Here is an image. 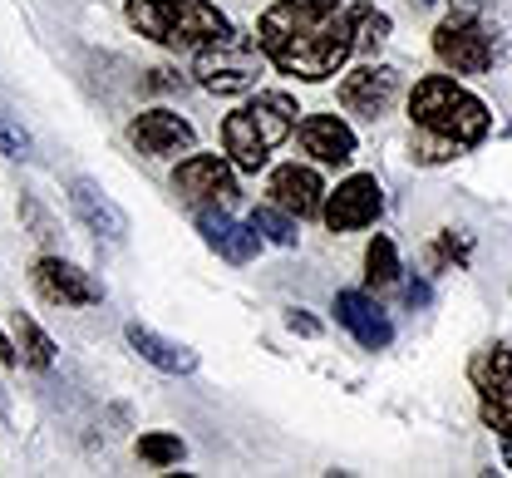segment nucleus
<instances>
[{
	"instance_id": "obj_1",
	"label": "nucleus",
	"mask_w": 512,
	"mask_h": 478,
	"mask_svg": "<svg viewBox=\"0 0 512 478\" xmlns=\"http://www.w3.org/2000/svg\"><path fill=\"white\" fill-rule=\"evenodd\" d=\"M409 119L414 129H429V134H444L463 148H478L483 138L493 134V114L478 94H468L458 84V74H424L414 89H409Z\"/></svg>"
},
{
	"instance_id": "obj_2",
	"label": "nucleus",
	"mask_w": 512,
	"mask_h": 478,
	"mask_svg": "<svg viewBox=\"0 0 512 478\" xmlns=\"http://www.w3.org/2000/svg\"><path fill=\"white\" fill-rule=\"evenodd\" d=\"M128 25L168 50H212L232 40V25L207 0H128Z\"/></svg>"
},
{
	"instance_id": "obj_3",
	"label": "nucleus",
	"mask_w": 512,
	"mask_h": 478,
	"mask_svg": "<svg viewBox=\"0 0 512 478\" xmlns=\"http://www.w3.org/2000/svg\"><path fill=\"white\" fill-rule=\"evenodd\" d=\"M355 55V10H335L325 15L316 30L286 40L281 50H271L266 60L291 74V79H306V84H325L330 74H340V65Z\"/></svg>"
},
{
	"instance_id": "obj_4",
	"label": "nucleus",
	"mask_w": 512,
	"mask_h": 478,
	"mask_svg": "<svg viewBox=\"0 0 512 478\" xmlns=\"http://www.w3.org/2000/svg\"><path fill=\"white\" fill-rule=\"evenodd\" d=\"M434 55L453 74H488L493 69V35L483 30L478 15L468 10H448L434 25Z\"/></svg>"
},
{
	"instance_id": "obj_5",
	"label": "nucleus",
	"mask_w": 512,
	"mask_h": 478,
	"mask_svg": "<svg viewBox=\"0 0 512 478\" xmlns=\"http://www.w3.org/2000/svg\"><path fill=\"white\" fill-rule=\"evenodd\" d=\"M173 188L178 198L192 207H217L237 198V163L222 158V153H188L173 173Z\"/></svg>"
},
{
	"instance_id": "obj_6",
	"label": "nucleus",
	"mask_w": 512,
	"mask_h": 478,
	"mask_svg": "<svg viewBox=\"0 0 512 478\" xmlns=\"http://www.w3.org/2000/svg\"><path fill=\"white\" fill-rule=\"evenodd\" d=\"M380 212H384V193L375 183V173H350L335 193H325L320 222L330 232H360V227H375Z\"/></svg>"
},
{
	"instance_id": "obj_7",
	"label": "nucleus",
	"mask_w": 512,
	"mask_h": 478,
	"mask_svg": "<svg viewBox=\"0 0 512 478\" xmlns=\"http://www.w3.org/2000/svg\"><path fill=\"white\" fill-rule=\"evenodd\" d=\"M335 94H340V109H345V114L384 119V114L399 104L404 79H399V69H389V65H360V69H350V74L340 79Z\"/></svg>"
},
{
	"instance_id": "obj_8",
	"label": "nucleus",
	"mask_w": 512,
	"mask_h": 478,
	"mask_svg": "<svg viewBox=\"0 0 512 478\" xmlns=\"http://www.w3.org/2000/svg\"><path fill=\"white\" fill-rule=\"evenodd\" d=\"M256 79H261V60L247 50H232V40L197 50V84L212 94H252Z\"/></svg>"
},
{
	"instance_id": "obj_9",
	"label": "nucleus",
	"mask_w": 512,
	"mask_h": 478,
	"mask_svg": "<svg viewBox=\"0 0 512 478\" xmlns=\"http://www.w3.org/2000/svg\"><path fill=\"white\" fill-rule=\"evenodd\" d=\"M197 232L232 267H247V262H256V252H261V232H256L252 222H237L222 207H197Z\"/></svg>"
},
{
	"instance_id": "obj_10",
	"label": "nucleus",
	"mask_w": 512,
	"mask_h": 478,
	"mask_svg": "<svg viewBox=\"0 0 512 478\" xmlns=\"http://www.w3.org/2000/svg\"><path fill=\"white\" fill-rule=\"evenodd\" d=\"M128 138L138 143V153H148V158H188L192 148H197V134H192V124L183 114H173V109H148V114H138L133 124H128Z\"/></svg>"
},
{
	"instance_id": "obj_11",
	"label": "nucleus",
	"mask_w": 512,
	"mask_h": 478,
	"mask_svg": "<svg viewBox=\"0 0 512 478\" xmlns=\"http://www.w3.org/2000/svg\"><path fill=\"white\" fill-rule=\"evenodd\" d=\"M335 321L365 350H384V345L394 341V321H389V311L370 291H335Z\"/></svg>"
},
{
	"instance_id": "obj_12",
	"label": "nucleus",
	"mask_w": 512,
	"mask_h": 478,
	"mask_svg": "<svg viewBox=\"0 0 512 478\" xmlns=\"http://www.w3.org/2000/svg\"><path fill=\"white\" fill-rule=\"evenodd\" d=\"M35 286H40V296L55 301V306H99V301H104V286L84 272V267L64 262V257H40V262H35Z\"/></svg>"
},
{
	"instance_id": "obj_13",
	"label": "nucleus",
	"mask_w": 512,
	"mask_h": 478,
	"mask_svg": "<svg viewBox=\"0 0 512 478\" xmlns=\"http://www.w3.org/2000/svg\"><path fill=\"white\" fill-rule=\"evenodd\" d=\"M296 138H301V153H311V163H320V168H345L355 158V129L340 114H311V119H301Z\"/></svg>"
},
{
	"instance_id": "obj_14",
	"label": "nucleus",
	"mask_w": 512,
	"mask_h": 478,
	"mask_svg": "<svg viewBox=\"0 0 512 478\" xmlns=\"http://www.w3.org/2000/svg\"><path fill=\"white\" fill-rule=\"evenodd\" d=\"M266 193H271V203L286 207L291 217H320V207H325V183H320V173L311 163H281L276 173H271V183H266Z\"/></svg>"
},
{
	"instance_id": "obj_15",
	"label": "nucleus",
	"mask_w": 512,
	"mask_h": 478,
	"mask_svg": "<svg viewBox=\"0 0 512 478\" xmlns=\"http://www.w3.org/2000/svg\"><path fill=\"white\" fill-rule=\"evenodd\" d=\"M69 207H74V217L94 232V237H104V242H124L128 237V217L124 207L114 203L99 183H89V178H74L69 183Z\"/></svg>"
},
{
	"instance_id": "obj_16",
	"label": "nucleus",
	"mask_w": 512,
	"mask_h": 478,
	"mask_svg": "<svg viewBox=\"0 0 512 478\" xmlns=\"http://www.w3.org/2000/svg\"><path fill=\"white\" fill-rule=\"evenodd\" d=\"M128 345L138 350V360H148L153 370H163V375H192L197 370V350L183 341H168V336H158V331H148V326H128L124 331Z\"/></svg>"
},
{
	"instance_id": "obj_17",
	"label": "nucleus",
	"mask_w": 512,
	"mask_h": 478,
	"mask_svg": "<svg viewBox=\"0 0 512 478\" xmlns=\"http://www.w3.org/2000/svg\"><path fill=\"white\" fill-rule=\"evenodd\" d=\"M222 148L237 163V173H261L266 158H271V143L261 138V129H256V119L247 109H237V114L222 119Z\"/></svg>"
},
{
	"instance_id": "obj_18",
	"label": "nucleus",
	"mask_w": 512,
	"mask_h": 478,
	"mask_svg": "<svg viewBox=\"0 0 512 478\" xmlns=\"http://www.w3.org/2000/svg\"><path fill=\"white\" fill-rule=\"evenodd\" d=\"M247 114L256 119V129H261V138H266L271 148H281L286 138L296 134V124H301V119H296L301 109H296L291 94H256L252 104H247Z\"/></svg>"
},
{
	"instance_id": "obj_19",
	"label": "nucleus",
	"mask_w": 512,
	"mask_h": 478,
	"mask_svg": "<svg viewBox=\"0 0 512 478\" xmlns=\"http://www.w3.org/2000/svg\"><path fill=\"white\" fill-rule=\"evenodd\" d=\"M468 380L478 395H493V390H512V341L483 345L473 360H468Z\"/></svg>"
},
{
	"instance_id": "obj_20",
	"label": "nucleus",
	"mask_w": 512,
	"mask_h": 478,
	"mask_svg": "<svg viewBox=\"0 0 512 478\" xmlns=\"http://www.w3.org/2000/svg\"><path fill=\"white\" fill-rule=\"evenodd\" d=\"M10 331H15V350H20V365H30V370H50L55 365V341L25 316V311H15L10 316Z\"/></svg>"
},
{
	"instance_id": "obj_21",
	"label": "nucleus",
	"mask_w": 512,
	"mask_h": 478,
	"mask_svg": "<svg viewBox=\"0 0 512 478\" xmlns=\"http://www.w3.org/2000/svg\"><path fill=\"white\" fill-rule=\"evenodd\" d=\"M399 276H404L399 247H394L384 232H375L370 247H365V286H370V291H389V286H399Z\"/></svg>"
},
{
	"instance_id": "obj_22",
	"label": "nucleus",
	"mask_w": 512,
	"mask_h": 478,
	"mask_svg": "<svg viewBox=\"0 0 512 478\" xmlns=\"http://www.w3.org/2000/svg\"><path fill=\"white\" fill-rule=\"evenodd\" d=\"M247 222L261 232V242H271V247H296V237H301V232H296L301 217H291L286 207H276V203H256Z\"/></svg>"
},
{
	"instance_id": "obj_23",
	"label": "nucleus",
	"mask_w": 512,
	"mask_h": 478,
	"mask_svg": "<svg viewBox=\"0 0 512 478\" xmlns=\"http://www.w3.org/2000/svg\"><path fill=\"white\" fill-rule=\"evenodd\" d=\"M478 400H483V424L498 434L503 459H508V469H512V390H493V395H478Z\"/></svg>"
},
{
	"instance_id": "obj_24",
	"label": "nucleus",
	"mask_w": 512,
	"mask_h": 478,
	"mask_svg": "<svg viewBox=\"0 0 512 478\" xmlns=\"http://www.w3.org/2000/svg\"><path fill=\"white\" fill-rule=\"evenodd\" d=\"M138 459L153 464V469H178L188 459V444L178 434H143L138 439Z\"/></svg>"
},
{
	"instance_id": "obj_25",
	"label": "nucleus",
	"mask_w": 512,
	"mask_h": 478,
	"mask_svg": "<svg viewBox=\"0 0 512 478\" xmlns=\"http://www.w3.org/2000/svg\"><path fill=\"white\" fill-rule=\"evenodd\" d=\"M389 15L384 10H375V5H360L355 10V50H365V55H375L384 40H389Z\"/></svg>"
},
{
	"instance_id": "obj_26",
	"label": "nucleus",
	"mask_w": 512,
	"mask_h": 478,
	"mask_svg": "<svg viewBox=\"0 0 512 478\" xmlns=\"http://www.w3.org/2000/svg\"><path fill=\"white\" fill-rule=\"evenodd\" d=\"M414 163H424V168H439V163H453L458 153H463V143H453L444 134H429V129H414Z\"/></svg>"
},
{
	"instance_id": "obj_27",
	"label": "nucleus",
	"mask_w": 512,
	"mask_h": 478,
	"mask_svg": "<svg viewBox=\"0 0 512 478\" xmlns=\"http://www.w3.org/2000/svg\"><path fill=\"white\" fill-rule=\"evenodd\" d=\"M468 247H473V242H468L463 232H439L429 262H434V267H448V262H453V267H468Z\"/></svg>"
},
{
	"instance_id": "obj_28",
	"label": "nucleus",
	"mask_w": 512,
	"mask_h": 478,
	"mask_svg": "<svg viewBox=\"0 0 512 478\" xmlns=\"http://www.w3.org/2000/svg\"><path fill=\"white\" fill-rule=\"evenodd\" d=\"M0 153L5 158H30V134L20 124H10L5 114H0Z\"/></svg>"
},
{
	"instance_id": "obj_29",
	"label": "nucleus",
	"mask_w": 512,
	"mask_h": 478,
	"mask_svg": "<svg viewBox=\"0 0 512 478\" xmlns=\"http://www.w3.org/2000/svg\"><path fill=\"white\" fill-rule=\"evenodd\" d=\"M286 326H291L296 336H320V321L316 316H306V311H291V316H286Z\"/></svg>"
},
{
	"instance_id": "obj_30",
	"label": "nucleus",
	"mask_w": 512,
	"mask_h": 478,
	"mask_svg": "<svg viewBox=\"0 0 512 478\" xmlns=\"http://www.w3.org/2000/svg\"><path fill=\"white\" fill-rule=\"evenodd\" d=\"M0 365H20V350L15 341H5V331H0Z\"/></svg>"
},
{
	"instance_id": "obj_31",
	"label": "nucleus",
	"mask_w": 512,
	"mask_h": 478,
	"mask_svg": "<svg viewBox=\"0 0 512 478\" xmlns=\"http://www.w3.org/2000/svg\"><path fill=\"white\" fill-rule=\"evenodd\" d=\"M483 5H488V0H453V10H468V15H478Z\"/></svg>"
},
{
	"instance_id": "obj_32",
	"label": "nucleus",
	"mask_w": 512,
	"mask_h": 478,
	"mask_svg": "<svg viewBox=\"0 0 512 478\" xmlns=\"http://www.w3.org/2000/svg\"><path fill=\"white\" fill-rule=\"evenodd\" d=\"M296 5H316V10H340V0H296Z\"/></svg>"
}]
</instances>
